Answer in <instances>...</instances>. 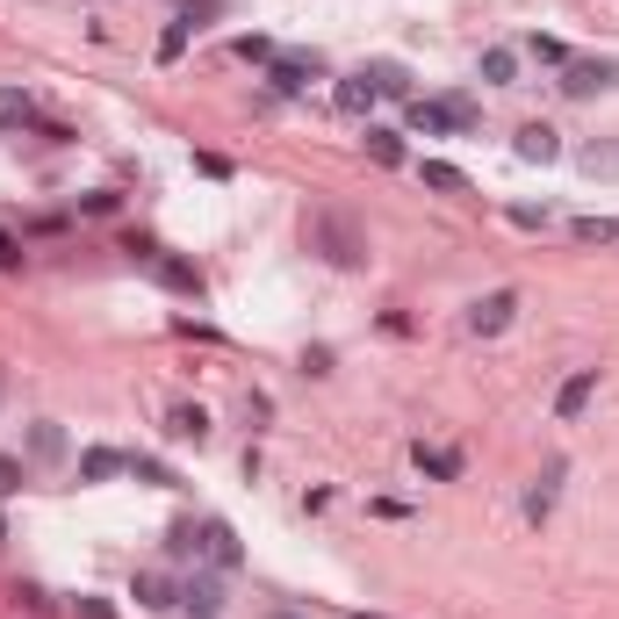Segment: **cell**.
Listing matches in <instances>:
<instances>
[{
	"label": "cell",
	"instance_id": "obj_26",
	"mask_svg": "<svg viewBox=\"0 0 619 619\" xmlns=\"http://www.w3.org/2000/svg\"><path fill=\"white\" fill-rule=\"evenodd\" d=\"M188 22H166V30H159V58H166V66H173V58H180V51H188Z\"/></svg>",
	"mask_w": 619,
	"mask_h": 619
},
{
	"label": "cell",
	"instance_id": "obj_16",
	"mask_svg": "<svg viewBox=\"0 0 619 619\" xmlns=\"http://www.w3.org/2000/svg\"><path fill=\"white\" fill-rule=\"evenodd\" d=\"M30 122H36V102L22 86H0V130H30Z\"/></svg>",
	"mask_w": 619,
	"mask_h": 619
},
{
	"label": "cell",
	"instance_id": "obj_34",
	"mask_svg": "<svg viewBox=\"0 0 619 619\" xmlns=\"http://www.w3.org/2000/svg\"><path fill=\"white\" fill-rule=\"evenodd\" d=\"M0 548H8V518H0Z\"/></svg>",
	"mask_w": 619,
	"mask_h": 619
},
{
	"label": "cell",
	"instance_id": "obj_33",
	"mask_svg": "<svg viewBox=\"0 0 619 619\" xmlns=\"http://www.w3.org/2000/svg\"><path fill=\"white\" fill-rule=\"evenodd\" d=\"M80 619H116V612H108L102 598H80Z\"/></svg>",
	"mask_w": 619,
	"mask_h": 619
},
{
	"label": "cell",
	"instance_id": "obj_6",
	"mask_svg": "<svg viewBox=\"0 0 619 619\" xmlns=\"http://www.w3.org/2000/svg\"><path fill=\"white\" fill-rule=\"evenodd\" d=\"M518 159H526V166H554V159H562V138H554L548 122H518Z\"/></svg>",
	"mask_w": 619,
	"mask_h": 619
},
{
	"label": "cell",
	"instance_id": "obj_2",
	"mask_svg": "<svg viewBox=\"0 0 619 619\" xmlns=\"http://www.w3.org/2000/svg\"><path fill=\"white\" fill-rule=\"evenodd\" d=\"M482 108L468 102V94H447V102H411V130H425V138H440V130H476Z\"/></svg>",
	"mask_w": 619,
	"mask_h": 619
},
{
	"label": "cell",
	"instance_id": "obj_8",
	"mask_svg": "<svg viewBox=\"0 0 619 619\" xmlns=\"http://www.w3.org/2000/svg\"><path fill=\"white\" fill-rule=\"evenodd\" d=\"M591 396H598V367H576V375L554 389V418H584Z\"/></svg>",
	"mask_w": 619,
	"mask_h": 619
},
{
	"label": "cell",
	"instance_id": "obj_15",
	"mask_svg": "<svg viewBox=\"0 0 619 619\" xmlns=\"http://www.w3.org/2000/svg\"><path fill=\"white\" fill-rule=\"evenodd\" d=\"M418 180H425L432 195H468V173L447 166V159H425V166H418Z\"/></svg>",
	"mask_w": 619,
	"mask_h": 619
},
{
	"label": "cell",
	"instance_id": "obj_20",
	"mask_svg": "<svg viewBox=\"0 0 619 619\" xmlns=\"http://www.w3.org/2000/svg\"><path fill=\"white\" fill-rule=\"evenodd\" d=\"M367 80H375V94H411V72L404 66H389V58H382V66H361Z\"/></svg>",
	"mask_w": 619,
	"mask_h": 619
},
{
	"label": "cell",
	"instance_id": "obj_10",
	"mask_svg": "<svg viewBox=\"0 0 619 619\" xmlns=\"http://www.w3.org/2000/svg\"><path fill=\"white\" fill-rule=\"evenodd\" d=\"M138 605H152V612H173V605H180V584H173L166 569H138Z\"/></svg>",
	"mask_w": 619,
	"mask_h": 619
},
{
	"label": "cell",
	"instance_id": "obj_9",
	"mask_svg": "<svg viewBox=\"0 0 619 619\" xmlns=\"http://www.w3.org/2000/svg\"><path fill=\"white\" fill-rule=\"evenodd\" d=\"M202 554H209V562H217V569H238V562H245L238 534H231L224 518H202Z\"/></svg>",
	"mask_w": 619,
	"mask_h": 619
},
{
	"label": "cell",
	"instance_id": "obj_7",
	"mask_svg": "<svg viewBox=\"0 0 619 619\" xmlns=\"http://www.w3.org/2000/svg\"><path fill=\"white\" fill-rule=\"evenodd\" d=\"M144 267H152V275H159V281H166V289H173V295H202V275H195L188 259H173V253H166V245H152V259H144Z\"/></svg>",
	"mask_w": 619,
	"mask_h": 619
},
{
	"label": "cell",
	"instance_id": "obj_13",
	"mask_svg": "<svg viewBox=\"0 0 619 619\" xmlns=\"http://www.w3.org/2000/svg\"><path fill=\"white\" fill-rule=\"evenodd\" d=\"M166 432L202 447V440H209V411H202V404H173V411H166Z\"/></svg>",
	"mask_w": 619,
	"mask_h": 619
},
{
	"label": "cell",
	"instance_id": "obj_23",
	"mask_svg": "<svg viewBox=\"0 0 619 619\" xmlns=\"http://www.w3.org/2000/svg\"><path fill=\"white\" fill-rule=\"evenodd\" d=\"M584 173H598V180H619V144H584Z\"/></svg>",
	"mask_w": 619,
	"mask_h": 619
},
{
	"label": "cell",
	"instance_id": "obj_5",
	"mask_svg": "<svg viewBox=\"0 0 619 619\" xmlns=\"http://www.w3.org/2000/svg\"><path fill=\"white\" fill-rule=\"evenodd\" d=\"M325 72V58L317 51H275V66H267V80H275V94H303L310 80Z\"/></svg>",
	"mask_w": 619,
	"mask_h": 619
},
{
	"label": "cell",
	"instance_id": "obj_1",
	"mask_svg": "<svg viewBox=\"0 0 619 619\" xmlns=\"http://www.w3.org/2000/svg\"><path fill=\"white\" fill-rule=\"evenodd\" d=\"M310 253H325L331 267H361L367 259V238L353 217H339V209H325V217H310Z\"/></svg>",
	"mask_w": 619,
	"mask_h": 619
},
{
	"label": "cell",
	"instance_id": "obj_25",
	"mask_svg": "<svg viewBox=\"0 0 619 619\" xmlns=\"http://www.w3.org/2000/svg\"><path fill=\"white\" fill-rule=\"evenodd\" d=\"M30 454H36V462H58V454H66V432H58V425H36L30 432Z\"/></svg>",
	"mask_w": 619,
	"mask_h": 619
},
{
	"label": "cell",
	"instance_id": "obj_22",
	"mask_svg": "<svg viewBox=\"0 0 619 619\" xmlns=\"http://www.w3.org/2000/svg\"><path fill=\"white\" fill-rule=\"evenodd\" d=\"M367 159L375 166H404V138L396 130H367Z\"/></svg>",
	"mask_w": 619,
	"mask_h": 619
},
{
	"label": "cell",
	"instance_id": "obj_29",
	"mask_svg": "<svg viewBox=\"0 0 619 619\" xmlns=\"http://www.w3.org/2000/svg\"><path fill=\"white\" fill-rule=\"evenodd\" d=\"M15 490H22V462L15 454H0V498H15Z\"/></svg>",
	"mask_w": 619,
	"mask_h": 619
},
{
	"label": "cell",
	"instance_id": "obj_19",
	"mask_svg": "<svg viewBox=\"0 0 619 619\" xmlns=\"http://www.w3.org/2000/svg\"><path fill=\"white\" fill-rule=\"evenodd\" d=\"M130 476H138V482H152V490H180V476H173L166 462H152V454H130Z\"/></svg>",
	"mask_w": 619,
	"mask_h": 619
},
{
	"label": "cell",
	"instance_id": "obj_31",
	"mask_svg": "<svg viewBox=\"0 0 619 619\" xmlns=\"http://www.w3.org/2000/svg\"><path fill=\"white\" fill-rule=\"evenodd\" d=\"M534 58H540V66H569V51L554 44V36H534Z\"/></svg>",
	"mask_w": 619,
	"mask_h": 619
},
{
	"label": "cell",
	"instance_id": "obj_27",
	"mask_svg": "<svg viewBox=\"0 0 619 619\" xmlns=\"http://www.w3.org/2000/svg\"><path fill=\"white\" fill-rule=\"evenodd\" d=\"M0 275H22V238L15 231H0Z\"/></svg>",
	"mask_w": 619,
	"mask_h": 619
},
{
	"label": "cell",
	"instance_id": "obj_32",
	"mask_svg": "<svg viewBox=\"0 0 619 619\" xmlns=\"http://www.w3.org/2000/svg\"><path fill=\"white\" fill-rule=\"evenodd\" d=\"M209 15H217V0H188V8H180V22H188V30H202Z\"/></svg>",
	"mask_w": 619,
	"mask_h": 619
},
{
	"label": "cell",
	"instance_id": "obj_24",
	"mask_svg": "<svg viewBox=\"0 0 619 619\" xmlns=\"http://www.w3.org/2000/svg\"><path fill=\"white\" fill-rule=\"evenodd\" d=\"M569 231H576L584 245H612V238H619V224H612V217H576Z\"/></svg>",
	"mask_w": 619,
	"mask_h": 619
},
{
	"label": "cell",
	"instance_id": "obj_21",
	"mask_svg": "<svg viewBox=\"0 0 619 619\" xmlns=\"http://www.w3.org/2000/svg\"><path fill=\"white\" fill-rule=\"evenodd\" d=\"M512 72H518V58L504 51V44H490V51H482V80H490V86H512Z\"/></svg>",
	"mask_w": 619,
	"mask_h": 619
},
{
	"label": "cell",
	"instance_id": "obj_35",
	"mask_svg": "<svg viewBox=\"0 0 619 619\" xmlns=\"http://www.w3.org/2000/svg\"><path fill=\"white\" fill-rule=\"evenodd\" d=\"M353 619H382V612H353Z\"/></svg>",
	"mask_w": 619,
	"mask_h": 619
},
{
	"label": "cell",
	"instance_id": "obj_30",
	"mask_svg": "<svg viewBox=\"0 0 619 619\" xmlns=\"http://www.w3.org/2000/svg\"><path fill=\"white\" fill-rule=\"evenodd\" d=\"M512 224H518V231H548V209H534V202H518V209H512Z\"/></svg>",
	"mask_w": 619,
	"mask_h": 619
},
{
	"label": "cell",
	"instance_id": "obj_12",
	"mask_svg": "<svg viewBox=\"0 0 619 619\" xmlns=\"http://www.w3.org/2000/svg\"><path fill=\"white\" fill-rule=\"evenodd\" d=\"M411 468H418V476H432V482H454V476H462V454L425 447V440H418V447H411Z\"/></svg>",
	"mask_w": 619,
	"mask_h": 619
},
{
	"label": "cell",
	"instance_id": "obj_18",
	"mask_svg": "<svg viewBox=\"0 0 619 619\" xmlns=\"http://www.w3.org/2000/svg\"><path fill=\"white\" fill-rule=\"evenodd\" d=\"M562 476H569V468H562V462H548V476L526 490V518H548V512H554V482H562Z\"/></svg>",
	"mask_w": 619,
	"mask_h": 619
},
{
	"label": "cell",
	"instance_id": "obj_4",
	"mask_svg": "<svg viewBox=\"0 0 619 619\" xmlns=\"http://www.w3.org/2000/svg\"><path fill=\"white\" fill-rule=\"evenodd\" d=\"M605 86H619V66H605V58H569L562 66V94L569 102H591V94H605Z\"/></svg>",
	"mask_w": 619,
	"mask_h": 619
},
{
	"label": "cell",
	"instance_id": "obj_28",
	"mask_svg": "<svg viewBox=\"0 0 619 619\" xmlns=\"http://www.w3.org/2000/svg\"><path fill=\"white\" fill-rule=\"evenodd\" d=\"M238 58H253V66H275V44H267V36H238Z\"/></svg>",
	"mask_w": 619,
	"mask_h": 619
},
{
	"label": "cell",
	"instance_id": "obj_3",
	"mask_svg": "<svg viewBox=\"0 0 619 619\" xmlns=\"http://www.w3.org/2000/svg\"><path fill=\"white\" fill-rule=\"evenodd\" d=\"M512 317H518V289H490V295L468 303V331H476V339H498Z\"/></svg>",
	"mask_w": 619,
	"mask_h": 619
},
{
	"label": "cell",
	"instance_id": "obj_14",
	"mask_svg": "<svg viewBox=\"0 0 619 619\" xmlns=\"http://www.w3.org/2000/svg\"><path fill=\"white\" fill-rule=\"evenodd\" d=\"M130 468V454H116V447H86L80 454V482H108V476H122Z\"/></svg>",
	"mask_w": 619,
	"mask_h": 619
},
{
	"label": "cell",
	"instance_id": "obj_11",
	"mask_svg": "<svg viewBox=\"0 0 619 619\" xmlns=\"http://www.w3.org/2000/svg\"><path fill=\"white\" fill-rule=\"evenodd\" d=\"M180 605H188V619H217L224 584H217V576H188V584H180Z\"/></svg>",
	"mask_w": 619,
	"mask_h": 619
},
{
	"label": "cell",
	"instance_id": "obj_17",
	"mask_svg": "<svg viewBox=\"0 0 619 619\" xmlns=\"http://www.w3.org/2000/svg\"><path fill=\"white\" fill-rule=\"evenodd\" d=\"M382 94H375V80H367V72H353V80H339V108L346 116H367V108H375Z\"/></svg>",
	"mask_w": 619,
	"mask_h": 619
}]
</instances>
